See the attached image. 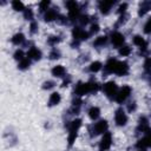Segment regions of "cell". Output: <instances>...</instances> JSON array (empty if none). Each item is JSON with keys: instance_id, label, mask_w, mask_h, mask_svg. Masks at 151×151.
I'll return each mask as SVG.
<instances>
[{"instance_id": "2e32d148", "label": "cell", "mask_w": 151, "mask_h": 151, "mask_svg": "<svg viewBox=\"0 0 151 151\" xmlns=\"http://www.w3.org/2000/svg\"><path fill=\"white\" fill-rule=\"evenodd\" d=\"M60 99H61V98H60V94H59L58 92H53V93L51 94L50 99H48V105H50V106L57 105V104H59Z\"/></svg>"}, {"instance_id": "7c38bea8", "label": "cell", "mask_w": 151, "mask_h": 151, "mask_svg": "<svg viewBox=\"0 0 151 151\" xmlns=\"http://www.w3.org/2000/svg\"><path fill=\"white\" fill-rule=\"evenodd\" d=\"M113 4H114V1H101V2L99 4V9H100V12H101L103 14H107V13L110 12L111 7L113 6Z\"/></svg>"}, {"instance_id": "4dcf8cb0", "label": "cell", "mask_w": 151, "mask_h": 151, "mask_svg": "<svg viewBox=\"0 0 151 151\" xmlns=\"http://www.w3.org/2000/svg\"><path fill=\"white\" fill-rule=\"evenodd\" d=\"M144 32L145 33H151V18L147 20V22L144 26Z\"/></svg>"}, {"instance_id": "ba28073f", "label": "cell", "mask_w": 151, "mask_h": 151, "mask_svg": "<svg viewBox=\"0 0 151 151\" xmlns=\"http://www.w3.org/2000/svg\"><path fill=\"white\" fill-rule=\"evenodd\" d=\"M74 92L79 96H84L86 93L90 92V87H88V83H79L74 90Z\"/></svg>"}, {"instance_id": "83f0119b", "label": "cell", "mask_w": 151, "mask_h": 151, "mask_svg": "<svg viewBox=\"0 0 151 151\" xmlns=\"http://www.w3.org/2000/svg\"><path fill=\"white\" fill-rule=\"evenodd\" d=\"M24 17H25V19L31 20V19L33 18V12H32V9H31V8H26L25 12H24Z\"/></svg>"}, {"instance_id": "cb8c5ba5", "label": "cell", "mask_w": 151, "mask_h": 151, "mask_svg": "<svg viewBox=\"0 0 151 151\" xmlns=\"http://www.w3.org/2000/svg\"><path fill=\"white\" fill-rule=\"evenodd\" d=\"M130 53H131V48H130V46H127V45L122 46V47L119 48V54H120V55H123V57L129 55Z\"/></svg>"}, {"instance_id": "e575fe53", "label": "cell", "mask_w": 151, "mask_h": 151, "mask_svg": "<svg viewBox=\"0 0 151 151\" xmlns=\"http://www.w3.org/2000/svg\"><path fill=\"white\" fill-rule=\"evenodd\" d=\"M60 41V38L59 37H51L50 39H48V42L50 44H57V42H59Z\"/></svg>"}, {"instance_id": "d590c367", "label": "cell", "mask_w": 151, "mask_h": 151, "mask_svg": "<svg viewBox=\"0 0 151 151\" xmlns=\"http://www.w3.org/2000/svg\"><path fill=\"white\" fill-rule=\"evenodd\" d=\"M126 8H127V4H122V5L119 6V8H118V12H119V13H124Z\"/></svg>"}, {"instance_id": "f35d334b", "label": "cell", "mask_w": 151, "mask_h": 151, "mask_svg": "<svg viewBox=\"0 0 151 151\" xmlns=\"http://www.w3.org/2000/svg\"><path fill=\"white\" fill-rule=\"evenodd\" d=\"M98 29H99L98 25H92V26H91V32H92V33H96V32H98Z\"/></svg>"}, {"instance_id": "7a4b0ae2", "label": "cell", "mask_w": 151, "mask_h": 151, "mask_svg": "<svg viewBox=\"0 0 151 151\" xmlns=\"http://www.w3.org/2000/svg\"><path fill=\"white\" fill-rule=\"evenodd\" d=\"M103 90L109 98H113L114 96H117V85L113 81H109V83L104 84Z\"/></svg>"}, {"instance_id": "44dd1931", "label": "cell", "mask_w": 151, "mask_h": 151, "mask_svg": "<svg viewBox=\"0 0 151 151\" xmlns=\"http://www.w3.org/2000/svg\"><path fill=\"white\" fill-rule=\"evenodd\" d=\"M54 19H57V13H55V11L48 9V11L46 12V14H45V20H46V21H53Z\"/></svg>"}, {"instance_id": "484cf974", "label": "cell", "mask_w": 151, "mask_h": 151, "mask_svg": "<svg viewBox=\"0 0 151 151\" xmlns=\"http://www.w3.org/2000/svg\"><path fill=\"white\" fill-rule=\"evenodd\" d=\"M105 42H106V37H105V35H101V37H98V38L94 40L93 45H96V46H101V45H104Z\"/></svg>"}, {"instance_id": "d6986e66", "label": "cell", "mask_w": 151, "mask_h": 151, "mask_svg": "<svg viewBox=\"0 0 151 151\" xmlns=\"http://www.w3.org/2000/svg\"><path fill=\"white\" fill-rule=\"evenodd\" d=\"M133 42H134L137 46H139L140 48H146V41H145L140 35H136V37L133 38Z\"/></svg>"}, {"instance_id": "9a60e30c", "label": "cell", "mask_w": 151, "mask_h": 151, "mask_svg": "<svg viewBox=\"0 0 151 151\" xmlns=\"http://www.w3.org/2000/svg\"><path fill=\"white\" fill-rule=\"evenodd\" d=\"M117 64H118V61L116 59H110L104 67H105L106 72H114L116 71V67H117Z\"/></svg>"}, {"instance_id": "8992f818", "label": "cell", "mask_w": 151, "mask_h": 151, "mask_svg": "<svg viewBox=\"0 0 151 151\" xmlns=\"http://www.w3.org/2000/svg\"><path fill=\"white\" fill-rule=\"evenodd\" d=\"M66 5H67V8H68V15H70V18H77L78 14H79V7H78L77 2L68 1Z\"/></svg>"}, {"instance_id": "836d02e7", "label": "cell", "mask_w": 151, "mask_h": 151, "mask_svg": "<svg viewBox=\"0 0 151 151\" xmlns=\"http://www.w3.org/2000/svg\"><path fill=\"white\" fill-rule=\"evenodd\" d=\"M29 28H31V32H32V33H35V32H37V29H38V24H37L35 21H33V22L31 24Z\"/></svg>"}, {"instance_id": "ffe728a7", "label": "cell", "mask_w": 151, "mask_h": 151, "mask_svg": "<svg viewBox=\"0 0 151 151\" xmlns=\"http://www.w3.org/2000/svg\"><path fill=\"white\" fill-rule=\"evenodd\" d=\"M24 39H25V37H24L22 33H17V34L13 35V38H12L11 40H12V42H13L14 45H19V44H21V42L24 41Z\"/></svg>"}, {"instance_id": "d6a6232c", "label": "cell", "mask_w": 151, "mask_h": 151, "mask_svg": "<svg viewBox=\"0 0 151 151\" xmlns=\"http://www.w3.org/2000/svg\"><path fill=\"white\" fill-rule=\"evenodd\" d=\"M48 5H50V1H42V2L39 4V7H40L41 11H44V9H47Z\"/></svg>"}, {"instance_id": "f1b7e54d", "label": "cell", "mask_w": 151, "mask_h": 151, "mask_svg": "<svg viewBox=\"0 0 151 151\" xmlns=\"http://www.w3.org/2000/svg\"><path fill=\"white\" fill-rule=\"evenodd\" d=\"M88 87H90V92H96V91H98V88H99L98 84L94 83V81L88 83Z\"/></svg>"}, {"instance_id": "9c48e42d", "label": "cell", "mask_w": 151, "mask_h": 151, "mask_svg": "<svg viewBox=\"0 0 151 151\" xmlns=\"http://www.w3.org/2000/svg\"><path fill=\"white\" fill-rule=\"evenodd\" d=\"M72 34H73L74 39H81V40H85L88 37V34L85 31H83L81 28H79V27H74L73 31H72Z\"/></svg>"}, {"instance_id": "6da1fadb", "label": "cell", "mask_w": 151, "mask_h": 151, "mask_svg": "<svg viewBox=\"0 0 151 151\" xmlns=\"http://www.w3.org/2000/svg\"><path fill=\"white\" fill-rule=\"evenodd\" d=\"M111 144H112V136H111V133L110 132L104 133V136H103V138L100 140V144H99V151L109 150Z\"/></svg>"}, {"instance_id": "f546056e", "label": "cell", "mask_w": 151, "mask_h": 151, "mask_svg": "<svg viewBox=\"0 0 151 151\" xmlns=\"http://www.w3.org/2000/svg\"><path fill=\"white\" fill-rule=\"evenodd\" d=\"M14 58L17 60H22L24 59V52L21 50H17L15 53H14Z\"/></svg>"}, {"instance_id": "d4e9b609", "label": "cell", "mask_w": 151, "mask_h": 151, "mask_svg": "<svg viewBox=\"0 0 151 151\" xmlns=\"http://www.w3.org/2000/svg\"><path fill=\"white\" fill-rule=\"evenodd\" d=\"M12 7H13V9H15V11H22V9H25L24 4H22L21 1H18V0H15V1L12 2Z\"/></svg>"}, {"instance_id": "8d00e7d4", "label": "cell", "mask_w": 151, "mask_h": 151, "mask_svg": "<svg viewBox=\"0 0 151 151\" xmlns=\"http://www.w3.org/2000/svg\"><path fill=\"white\" fill-rule=\"evenodd\" d=\"M53 86H54V83H52V81H46L44 84V88H51Z\"/></svg>"}, {"instance_id": "e0dca14e", "label": "cell", "mask_w": 151, "mask_h": 151, "mask_svg": "<svg viewBox=\"0 0 151 151\" xmlns=\"http://www.w3.org/2000/svg\"><path fill=\"white\" fill-rule=\"evenodd\" d=\"M52 74L55 77H63L65 74V68L61 65H57L52 68Z\"/></svg>"}, {"instance_id": "603a6c76", "label": "cell", "mask_w": 151, "mask_h": 151, "mask_svg": "<svg viewBox=\"0 0 151 151\" xmlns=\"http://www.w3.org/2000/svg\"><path fill=\"white\" fill-rule=\"evenodd\" d=\"M101 70V63L100 61H93L90 65V71L91 72H98Z\"/></svg>"}, {"instance_id": "30bf717a", "label": "cell", "mask_w": 151, "mask_h": 151, "mask_svg": "<svg viewBox=\"0 0 151 151\" xmlns=\"http://www.w3.org/2000/svg\"><path fill=\"white\" fill-rule=\"evenodd\" d=\"M127 72H129V66H127V64H126V63H123V61H118L114 73H117V74H119V76H124V74H126Z\"/></svg>"}, {"instance_id": "4fadbf2b", "label": "cell", "mask_w": 151, "mask_h": 151, "mask_svg": "<svg viewBox=\"0 0 151 151\" xmlns=\"http://www.w3.org/2000/svg\"><path fill=\"white\" fill-rule=\"evenodd\" d=\"M27 55H28V59L39 60V59H40V57H41V52H40L37 47H32V48L27 52Z\"/></svg>"}, {"instance_id": "1f68e13d", "label": "cell", "mask_w": 151, "mask_h": 151, "mask_svg": "<svg viewBox=\"0 0 151 151\" xmlns=\"http://www.w3.org/2000/svg\"><path fill=\"white\" fill-rule=\"evenodd\" d=\"M59 55H60V53H59L57 50H53V51L50 53V58H51V59H57V58H59Z\"/></svg>"}, {"instance_id": "5b68a950", "label": "cell", "mask_w": 151, "mask_h": 151, "mask_svg": "<svg viewBox=\"0 0 151 151\" xmlns=\"http://www.w3.org/2000/svg\"><path fill=\"white\" fill-rule=\"evenodd\" d=\"M145 131L147 132V134H146L144 138H142V139L137 143V146L140 147V149L150 147V146H151V130H150V129H146Z\"/></svg>"}, {"instance_id": "74e56055", "label": "cell", "mask_w": 151, "mask_h": 151, "mask_svg": "<svg viewBox=\"0 0 151 151\" xmlns=\"http://www.w3.org/2000/svg\"><path fill=\"white\" fill-rule=\"evenodd\" d=\"M87 21H88V18H87L86 15H83V17L80 18V22H81V25H84V24H87Z\"/></svg>"}, {"instance_id": "8fae6325", "label": "cell", "mask_w": 151, "mask_h": 151, "mask_svg": "<svg viewBox=\"0 0 151 151\" xmlns=\"http://www.w3.org/2000/svg\"><path fill=\"white\" fill-rule=\"evenodd\" d=\"M111 40H112V44L114 46H122L124 42V35L119 32H114L111 37Z\"/></svg>"}, {"instance_id": "ab89813d", "label": "cell", "mask_w": 151, "mask_h": 151, "mask_svg": "<svg viewBox=\"0 0 151 151\" xmlns=\"http://www.w3.org/2000/svg\"><path fill=\"white\" fill-rule=\"evenodd\" d=\"M134 109H136V105H134V104H132V105L129 106V111H132V110H134Z\"/></svg>"}, {"instance_id": "3957f363", "label": "cell", "mask_w": 151, "mask_h": 151, "mask_svg": "<svg viewBox=\"0 0 151 151\" xmlns=\"http://www.w3.org/2000/svg\"><path fill=\"white\" fill-rule=\"evenodd\" d=\"M130 93H131V87H130V86H123V87L120 88V91L117 93L116 100H117L119 104H122V103L130 96Z\"/></svg>"}, {"instance_id": "5bb4252c", "label": "cell", "mask_w": 151, "mask_h": 151, "mask_svg": "<svg viewBox=\"0 0 151 151\" xmlns=\"http://www.w3.org/2000/svg\"><path fill=\"white\" fill-rule=\"evenodd\" d=\"M151 9V1H143L139 6V12L138 14L139 15H144L146 12H149Z\"/></svg>"}, {"instance_id": "60d3db41", "label": "cell", "mask_w": 151, "mask_h": 151, "mask_svg": "<svg viewBox=\"0 0 151 151\" xmlns=\"http://www.w3.org/2000/svg\"><path fill=\"white\" fill-rule=\"evenodd\" d=\"M139 151H145V150H144V149H140V150H139Z\"/></svg>"}, {"instance_id": "ac0fdd59", "label": "cell", "mask_w": 151, "mask_h": 151, "mask_svg": "<svg viewBox=\"0 0 151 151\" xmlns=\"http://www.w3.org/2000/svg\"><path fill=\"white\" fill-rule=\"evenodd\" d=\"M99 114H100V110H99V107H97V106H92V107L88 110V116H90L91 119H97V118L99 117Z\"/></svg>"}, {"instance_id": "52a82bcc", "label": "cell", "mask_w": 151, "mask_h": 151, "mask_svg": "<svg viewBox=\"0 0 151 151\" xmlns=\"http://www.w3.org/2000/svg\"><path fill=\"white\" fill-rule=\"evenodd\" d=\"M106 130H107V122L106 120H99L98 123H96V125L93 127V132L96 134L104 133V132H106Z\"/></svg>"}, {"instance_id": "7402d4cb", "label": "cell", "mask_w": 151, "mask_h": 151, "mask_svg": "<svg viewBox=\"0 0 151 151\" xmlns=\"http://www.w3.org/2000/svg\"><path fill=\"white\" fill-rule=\"evenodd\" d=\"M81 125V120L80 119H74L71 124H70V131H78V129Z\"/></svg>"}, {"instance_id": "277c9868", "label": "cell", "mask_w": 151, "mask_h": 151, "mask_svg": "<svg viewBox=\"0 0 151 151\" xmlns=\"http://www.w3.org/2000/svg\"><path fill=\"white\" fill-rule=\"evenodd\" d=\"M114 120H116L117 125H119V126H123V125L126 124V122H127V117H126V114H125V112H124L123 109H118V110L116 111Z\"/></svg>"}, {"instance_id": "4316f807", "label": "cell", "mask_w": 151, "mask_h": 151, "mask_svg": "<svg viewBox=\"0 0 151 151\" xmlns=\"http://www.w3.org/2000/svg\"><path fill=\"white\" fill-rule=\"evenodd\" d=\"M28 66H29V59L24 58L22 60H20V63H19V68H20V70H25V68H27Z\"/></svg>"}]
</instances>
